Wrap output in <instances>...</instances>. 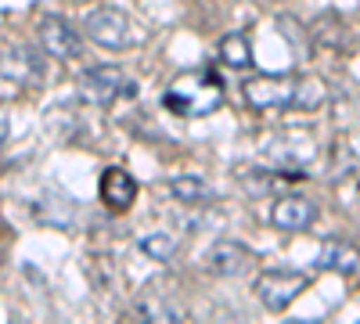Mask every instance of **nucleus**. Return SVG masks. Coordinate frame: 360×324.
Listing matches in <instances>:
<instances>
[{
    "mask_svg": "<svg viewBox=\"0 0 360 324\" xmlns=\"http://www.w3.org/2000/svg\"><path fill=\"white\" fill-rule=\"evenodd\" d=\"M166 108L173 115H184V119H202V115H213L220 105H224V83L217 72L209 69H195V72H184L169 83L166 91Z\"/></svg>",
    "mask_w": 360,
    "mask_h": 324,
    "instance_id": "f257e3e1",
    "label": "nucleus"
},
{
    "mask_svg": "<svg viewBox=\"0 0 360 324\" xmlns=\"http://www.w3.org/2000/svg\"><path fill=\"white\" fill-rule=\"evenodd\" d=\"M83 33L94 40L105 51H130L141 44L137 25L119 11V8H101V11H90L83 22Z\"/></svg>",
    "mask_w": 360,
    "mask_h": 324,
    "instance_id": "f03ea898",
    "label": "nucleus"
},
{
    "mask_svg": "<svg viewBox=\"0 0 360 324\" xmlns=\"http://www.w3.org/2000/svg\"><path fill=\"white\" fill-rule=\"evenodd\" d=\"M310 285V278L303 271H285V267H274V271H263L252 285L256 292V299L270 310V313H281L288 310L295 299H299V292H303Z\"/></svg>",
    "mask_w": 360,
    "mask_h": 324,
    "instance_id": "7ed1b4c3",
    "label": "nucleus"
},
{
    "mask_svg": "<svg viewBox=\"0 0 360 324\" xmlns=\"http://www.w3.org/2000/svg\"><path fill=\"white\" fill-rule=\"evenodd\" d=\"M242 98L249 108H292L295 105V79L285 76H252L242 83Z\"/></svg>",
    "mask_w": 360,
    "mask_h": 324,
    "instance_id": "20e7f679",
    "label": "nucleus"
},
{
    "mask_svg": "<svg viewBox=\"0 0 360 324\" xmlns=\"http://www.w3.org/2000/svg\"><path fill=\"white\" fill-rule=\"evenodd\" d=\"M37 37H40V47L51 58H58V62H72V58L83 54V40L72 29V22L58 18V15H44L37 22Z\"/></svg>",
    "mask_w": 360,
    "mask_h": 324,
    "instance_id": "39448f33",
    "label": "nucleus"
},
{
    "mask_svg": "<svg viewBox=\"0 0 360 324\" xmlns=\"http://www.w3.org/2000/svg\"><path fill=\"white\" fill-rule=\"evenodd\" d=\"M123 86H127L123 69H115V65H90L79 76V98L86 105H94V108H105V105H112L119 94H123Z\"/></svg>",
    "mask_w": 360,
    "mask_h": 324,
    "instance_id": "423d86ee",
    "label": "nucleus"
},
{
    "mask_svg": "<svg viewBox=\"0 0 360 324\" xmlns=\"http://www.w3.org/2000/svg\"><path fill=\"white\" fill-rule=\"evenodd\" d=\"M317 220V205L303 195H281L270 209V223L281 231H307Z\"/></svg>",
    "mask_w": 360,
    "mask_h": 324,
    "instance_id": "0eeeda50",
    "label": "nucleus"
},
{
    "mask_svg": "<svg viewBox=\"0 0 360 324\" xmlns=\"http://www.w3.org/2000/svg\"><path fill=\"white\" fill-rule=\"evenodd\" d=\"M98 195H101V202L108 205L112 213H123V209H130V202H134V195H137V181H134L127 169L112 166V169L101 173Z\"/></svg>",
    "mask_w": 360,
    "mask_h": 324,
    "instance_id": "6e6552de",
    "label": "nucleus"
},
{
    "mask_svg": "<svg viewBox=\"0 0 360 324\" xmlns=\"http://www.w3.org/2000/svg\"><path fill=\"white\" fill-rule=\"evenodd\" d=\"M249 263H252V252L245 245H238V242H217L213 249H209V256H205V267L213 271L217 278L242 274Z\"/></svg>",
    "mask_w": 360,
    "mask_h": 324,
    "instance_id": "1a4fd4ad",
    "label": "nucleus"
},
{
    "mask_svg": "<svg viewBox=\"0 0 360 324\" xmlns=\"http://www.w3.org/2000/svg\"><path fill=\"white\" fill-rule=\"evenodd\" d=\"M317 267L321 271H335V274H356L360 271V252L349 245V242H339V238H328L317 252Z\"/></svg>",
    "mask_w": 360,
    "mask_h": 324,
    "instance_id": "9d476101",
    "label": "nucleus"
},
{
    "mask_svg": "<svg viewBox=\"0 0 360 324\" xmlns=\"http://www.w3.org/2000/svg\"><path fill=\"white\" fill-rule=\"evenodd\" d=\"M134 317L137 320H169V324H176V320H184L188 313H184L180 303H173L166 296H141L137 306H134Z\"/></svg>",
    "mask_w": 360,
    "mask_h": 324,
    "instance_id": "9b49d317",
    "label": "nucleus"
},
{
    "mask_svg": "<svg viewBox=\"0 0 360 324\" xmlns=\"http://www.w3.org/2000/svg\"><path fill=\"white\" fill-rule=\"evenodd\" d=\"M40 76V65L33 62V54L25 47H11L4 44V83L15 79V86H22L25 79H37Z\"/></svg>",
    "mask_w": 360,
    "mask_h": 324,
    "instance_id": "f8f14e48",
    "label": "nucleus"
},
{
    "mask_svg": "<svg viewBox=\"0 0 360 324\" xmlns=\"http://www.w3.org/2000/svg\"><path fill=\"white\" fill-rule=\"evenodd\" d=\"M217 54H220V62L231 65V69H249L252 65V44H249L245 33H227L217 44Z\"/></svg>",
    "mask_w": 360,
    "mask_h": 324,
    "instance_id": "ddd939ff",
    "label": "nucleus"
},
{
    "mask_svg": "<svg viewBox=\"0 0 360 324\" xmlns=\"http://www.w3.org/2000/svg\"><path fill=\"white\" fill-rule=\"evenodd\" d=\"M169 195L176 202H184V205H202V202L213 198L217 191L209 188L202 176H173V181H169Z\"/></svg>",
    "mask_w": 360,
    "mask_h": 324,
    "instance_id": "4468645a",
    "label": "nucleus"
},
{
    "mask_svg": "<svg viewBox=\"0 0 360 324\" xmlns=\"http://www.w3.org/2000/svg\"><path fill=\"white\" fill-rule=\"evenodd\" d=\"M141 252L148 256V259H155V263H169L173 259V252H176V234H169V231H148V234H141Z\"/></svg>",
    "mask_w": 360,
    "mask_h": 324,
    "instance_id": "2eb2a0df",
    "label": "nucleus"
},
{
    "mask_svg": "<svg viewBox=\"0 0 360 324\" xmlns=\"http://www.w3.org/2000/svg\"><path fill=\"white\" fill-rule=\"evenodd\" d=\"M310 33L321 47H342V22L335 15H321L314 25H310Z\"/></svg>",
    "mask_w": 360,
    "mask_h": 324,
    "instance_id": "dca6fc26",
    "label": "nucleus"
},
{
    "mask_svg": "<svg viewBox=\"0 0 360 324\" xmlns=\"http://www.w3.org/2000/svg\"><path fill=\"white\" fill-rule=\"evenodd\" d=\"M324 101V83L317 76H307V79H295V105L292 108H317Z\"/></svg>",
    "mask_w": 360,
    "mask_h": 324,
    "instance_id": "f3484780",
    "label": "nucleus"
},
{
    "mask_svg": "<svg viewBox=\"0 0 360 324\" xmlns=\"http://www.w3.org/2000/svg\"><path fill=\"white\" fill-rule=\"evenodd\" d=\"M0 137H4V144H8V137H11V123H8V115H4V123H0Z\"/></svg>",
    "mask_w": 360,
    "mask_h": 324,
    "instance_id": "a211bd4d",
    "label": "nucleus"
}]
</instances>
